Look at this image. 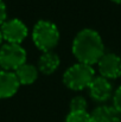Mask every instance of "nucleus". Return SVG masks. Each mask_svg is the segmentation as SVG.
<instances>
[{
    "instance_id": "8",
    "label": "nucleus",
    "mask_w": 121,
    "mask_h": 122,
    "mask_svg": "<svg viewBox=\"0 0 121 122\" xmlns=\"http://www.w3.org/2000/svg\"><path fill=\"white\" fill-rule=\"evenodd\" d=\"M20 83L14 71H0V100L10 98L18 91Z\"/></svg>"
},
{
    "instance_id": "17",
    "label": "nucleus",
    "mask_w": 121,
    "mask_h": 122,
    "mask_svg": "<svg viewBox=\"0 0 121 122\" xmlns=\"http://www.w3.org/2000/svg\"><path fill=\"white\" fill-rule=\"evenodd\" d=\"M113 2H115V4H121V0H112Z\"/></svg>"
},
{
    "instance_id": "10",
    "label": "nucleus",
    "mask_w": 121,
    "mask_h": 122,
    "mask_svg": "<svg viewBox=\"0 0 121 122\" xmlns=\"http://www.w3.org/2000/svg\"><path fill=\"white\" fill-rule=\"evenodd\" d=\"M91 122H121L120 114L109 106L96 107L91 113Z\"/></svg>"
},
{
    "instance_id": "3",
    "label": "nucleus",
    "mask_w": 121,
    "mask_h": 122,
    "mask_svg": "<svg viewBox=\"0 0 121 122\" xmlns=\"http://www.w3.org/2000/svg\"><path fill=\"white\" fill-rule=\"evenodd\" d=\"M95 77V71L91 65L76 63L67 69L63 75V83L67 88L74 91H80L89 86Z\"/></svg>"
},
{
    "instance_id": "9",
    "label": "nucleus",
    "mask_w": 121,
    "mask_h": 122,
    "mask_svg": "<svg viewBox=\"0 0 121 122\" xmlns=\"http://www.w3.org/2000/svg\"><path fill=\"white\" fill-rule=\"evenodd\" d=\"M61 64L59 56L53 51L43 52L38 61V71H40L44 75H51L53 74Z\"/></svg>"
},
{
    "instance_id": "7",
    "label": "nucleus",
    "mask_w": 121,
    "mask_h": 122,
    "mask_svg": "<svg viewBox=\"0 0 121 122\" xmlns=\"http://www.w3.org/2000/svg\"><path fill=\"white\" fill-rule=\"evenodd\" d=\"M88 89L90 97L96 102H106L110 97L113 98L114 95L113 85L110 81L102 76H95L91 83L89 84Z\"/></svg>"
},
{
    "instance_id": "1",
    "label": "nucleus",
    "mask_w": 121,
    "mask_h": 122,
    "mask_svg": "<svg viewBox=\"0 0 121 122\" xmlns=\"http://www.w3.org/2000/svg\"><path fill=\"white\" fill-rule=\"evenodd\" d=\"M73 53L79 63L87 65L97 64L105 52V44L97 31L83 29L75 36L73 41Z\"/></svg>"
},
{
    "instance_id": "2",
    "label": "nucleus",
    "mask_w": 121,
    "mask_h": 122,
    "mask_svg": "<svg viewBox=\"0 0 121 122\" xmlns=\"http://www.w3.org/2000/svg\"><path fill=\"white\" fill-rule=\"evenodd\" d=\"M59 37V30L52 21L39 20L33 26L32 41L42 52L52 51L57 46Z\"/></svg>"
},
{
    "instance_id": "12",
    "label": "nucleus",
    "mask_w": 121,
    "mask_h": 122,
    "mask_svg": "<svg viewBox=\"0 0 121 122\" xmlns=\"http://www.w3.org/2000/svg\"><path fill=\"white\" fill-rule=\"evenodd\" d=\"M64 122H91V115L87 110H84V112H69Z\"/></svg>"
},
{
    "instance_id": "4",
    "label": "nucleus",
    "mask_w": 121,
    "mask_h": 122,
    "mask_svg": "<svg viewBox=\"0 0 121 122\" xmlns=\"http://www.w3.org/2000/svg\"><path fill=\"white\" fill-rule=\"evenodd\" d=\"M27 53L19 44L5 43L0 47V66L6 71H16L26 63Z\"/></svg>"
},
{
    "instance_id": "6",
    "label": "nucleus",
    "mask_w": 121,
    "mask_h": 122,
    "mask_svg": "<svg viewBox=\"0 0 121 122\" xmlns=\"http://www.w3.org/2000/svg\"><path fill=\"white\" fill-rule=\"evenodd\" d=\"M100 76L107 80H116L121 76V57L115 53H105L97 63Z\"/></svg>"
},
{
    "instance_id": "11",
    "label": "nucleus",
    "mask_w": 121,
    "mask_h": 122,
    "mask_svg": "<svg viewBox=\"0 0 121 122\" xmlns=\"http://www.w3.org/2000/svg\"><path fill=\"white\" fill-rule=\"evenodd\" d=\"M18 81L20 83V85H30L32 83H35L36 80L38 78V68L35 66L33 64H29L25 63L21 66H19L16 71H14Z\"/></svg>"
},
{
    "instance_id": "18",
    "label": "nucleus",
    "mask_w": 121,
    "mask_h": 122,
    "mask_svg": "<svg viewBox=\"0 0 121 122\" xmlns=\"http://www.w3.org/2000/svg\"><path fill=\"white\" fill-rule=\"evenodd\" d=\"M1 70H2V69H1V66H0V71H1Z\"/></svg>"
},
{
    "instance_id": "16",
    "label": "nucleus",
    "mask_w": 121,
    "mask_h": 122,
    "mask_svg": "<svg viewBox=\"0 0 121 122\" xmlns=\"http://www.w3.org/2000/svg\"><path fill=\"white\" fill-rule=\"evenodd\" d=\"M2 36H1V32H0V47H1V45H2Z\"/></svg>"
},
{
    "instance_id": "5",
    "label": "nucleus",
    "mask_w": 121,
    "mask_h": 122,
    "mask_svg": "<svg viewBox=\"0 0 121 122\" xmlns=\"http://www.w3.org/2000/svg\"><path fill=\"white\" fill-rule=\"evenodd\" d=\"M0 32L2 36V39L10 44H21L26 39L29 35L27 26L17 18L6 20L0 26Z\"/></svg>"
},
{
    "instance_id": "13",
    "label": "nucleus",
    "mask_w": 121,
    "mask_h": 122,
    "mask_svg": "<svg viewBox=\"0 0 121 122\" xmlns=\"http://www.w3.org/2000/svg\"><path fill=\"white\" fill-rule=\"evenodd\" d=\"M88 103L83 96H75L70 101V112H84L87 110Z\"/></svg>"
},
{
    "instance_id": "14",
    "label": "nucleus",
    "mask_w": 121,
    "mask_h": 122,
    "mask_svg": "<svg viewBox=\"0 0 121 122\" xmlns=\"http://www.w3.org/2000/svg\"><path fill=\"white\" fill-rule=\"evenodd\" d=\"M113 107L119 114H121V85L115 90L113 95Z\"/></svg>"
},
{
    "instance_id": "15",
    "label": "nucleus",
    "mask_w": 121,
    "mask_h": 122,
    "mask_svg": "<svg viewBox=\"0 0 121 122\" xmlns=\"http://www.w3.org/2000/svg\"><path fill=\"white\" fill-rule=\"evenodd\" d=\"M7 8L4 0H0V26L7 20Z\"/></svg>"
}]
</instances>
